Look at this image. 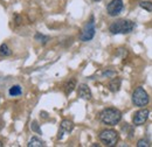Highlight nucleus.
I'll list each match as a JSON object with an SVG mask.
<instances>
[{
    "label": "nucleus",
    "instance_id": "4468645a",
    "mask_svg": "<svg viewBox=\"0 0 152 147\" xmlns=\"http://www.w3.org/2000/svg\"><path fill=\"white\" fill-rule=\"evenodd\" d=\"M22 93V90H21V87L19 85H13L11 89H10V95L15 97V96H20Z\"/></svg>",
    "mask_w": 152,
    "mask_h": 147
},
{
    "label": "nucleus",
    "instance_id": "ddd939ff",
    "mask_svg": "<svg viewBox=\"0 0 152 147\" xmlns=\"http://www.w3.org/2000/svg\"><path fill=\"white\" fill-rule=\"evenodd\" d=\"M11 54H12V52H11V49L8 48V46H7L6 43H2V44L0 46V55L10 56Z\"/></svg>",
    "mask_w": 152,
    "mask_h": 147
},
{
    "label": "nucleus",
    "instance_id": "9d476101",
    "mask_svg": "<svg viewBox=\"0 0 152 147\" xmlns=\"http://www.w3.org/2000/svg\"><path fill=\"white\" fill-rule=\"evenodd\" d=\"M75 88H76V79L75 78H72V79H69V81L66 83V85H64V93H66L67 96H69L72 92L74 91Z\"/></svg>",
    "mask_w": 152,
    "mask_h": 147
},
{
    "label": "nucleus",
    "instance_id": "423d86ee",
    "mask_svg": "<svg viewBox=\"0 0 152 147\" xmlns=\"http://www.w3.org/2000/svg\"><path fill=\"white\" fill-rule=\"evenodd\" d=\"M124 8L122 0H111L107 6V12L110 17H117Z\"/></svg>",
    "mask_w": 152,
    "mask_h": 147
},
{
    "label": "nucleus",
    "instance_id": "f8f14e48",
    "mask_svg": "<svg viewBox=\"0 0 152 147\" xmlns=\"http://www.w3.org/2000/svg\"><path fill=\"white\" fill-rule=\"evenodd\" d=\"M27 146L28 147H42V146H45V143H43L41 139H39L38 137H33V138L28 141Z\"/></svg>",
    "mask_w": 152,
    "mask_h": 147
},
{
    "label": "nucleus",
    "instance_id": "6ab92c4d",
    "mask_svg": "<svg viewBox=\"0 0 152 147\" xmlns=\"http://www.w3.org/2000/svg\"><path fill=\"white\" fill-rule=\"evenodd\" d=\"M41 117L42 118H47V113L46 112H41Z\"/></svg>",
    "mask_w": 152,
    "mask_h": 147
},
{
    "label": "nucleus",
    "instance_id": "9b49d317",
    "mask_svg": "<svg viewBox=\"0 0 152 147\" xmlns=\"http://www.w3.org/2000/svg\"><path fill=\"white\" fill-rule=\"evenodd\" d=\"M74 129V124H73V122H70V120H68V119H64V120H62L61 122V130H63L64 132H72Z\"/></svg>",
    "mask_w": 152,
    "mask_h": 147
},
{
    "label": "nucleus",
    "instance_id": "dca6fc26",
    "mask_svg": "<svg viewBox=\"0 0 152 147\" xmlns=\"http://www.w3.org/2000/svg\"><path fill=\"white\" fill-rule=\"evenodd\" d=\"M139 6L143 9L148 11V12H152V2H150V1H140L139 2Z\"/></svg>",
    "mask_w": 152,
    "mask_h": 147
},
{
    "label": "nucleus",
    "instance_id": "7ed1b4c3",
    "mask_svg": "<svg viewBox=\"0 0 152 147\" xmlns=\"http://www.w3.org/2000/svg\"><path fill=\"white\" fill-rule=\"evenodd\" d=\"M131 99H132V104L134 106H140V108L146 106L150 102V97H149L148 92L145 91L142 87H138L133 90Z\"/></svg>",
    "mask_w": 152,
    "mask_h": 147
},
{
    "label": "nucleus",
    "instance_id": "f257e3e1",
    "mask_svg": "<svg viewBox=\"0 0 152 147\" xmlns=\"http://www.w3.org/2000/svg\"><path fill=\"white\" fill-rule=\"evenodd\" d=\"M99 119L105 125L115 126L121 122L122 112L118 109H115V108H108V109H104L99 113Z\"/></svg>",
    "mask_w": 152,
    "mask_h": 147
},
{
    "label": "nucleus",
    "instance_id": "20e7f679",
    "mask_svg": "<svg viewBox=\"0 0 152 147\" xmlns=\"http://www.w3.org/2000/svg\"><path fill=\"white\" fill-rule=\"evenodd\" d=\"M99 140L105 146H115L118 141V133L115 130H104L99 133Z\"/></svg>",
    "mask_w": 152,
    "mask_h": 147
},
{
    "label": "nucleus",
    "instance_id": "a211bd4d",
    "mask_svg": "<svg viewBox=\"0 0 152 147\" xmlns=\"http://www.w3.org/2000/svg\"><path fill=\"white\" fill-rule=\"evenodd\" d=\"M137 146L138 147H149L150 146V144H149L148 140H145V139H140V140H138Z\"/></svg>",
    "mask_w": 152,
    "mask_h": 147
},
{
    "label": "nucleus",
    "instance_id": "0eeeda50",
    "mask_svg": "<svg viewBox=\"0 0 152 147\" xmlns=\"http://www.w3.org/2000/svg\"><path fill=\"white\" fill-rule=\"evenodd\" d=\"M149 114H150V111L148 109H142V110L137 111L134 114H133L132 118V123L133 125L136 126H140V125H144L149 118Z\"/></svg>",
    "mask_w": 152,
    "mask_h": 147
},
{
    "label": "nucleus",
    "instance_id": "f03ea898",
    "mask_svg": "<svg viewBox=\"0 0 152 147\" xmlns=\"http://www.w3.org/2000/svg\"><path fill=\"white\" fill-rule=\"evenodd\" d=\"M134 28V22L130 20H117L113 22L109 27V31L113 34H128L131 33Z\"/></svg>",
    "mask_w": 152,
    "mask_h": 147
},
{
    "label": "nucleus",
    "instance_id": "39448f33",
    "mask_svg": "<svg viewBox=\"0 0 152 147\" xmlns=\"http://www.w3.org/2000/svg\"><path fill=\"white\" fill-rule=\"evenodd\" d=\"M95 21H94V17H91L90 20H89V22L84 26V28H83V31H82V33L80 35L81 41H83V42L90 41L93 37L95 36Z\"/></svg>",
    "mask_w": 152,
    "mask_h": 147
},
{
    "label": "nucleus",
    "instance_id": "aec40b11",
    "mask_svg": "<svg viewBox=\"0 0 152 147\" xmlns=\"http://www.w3.org/2000/svg\"><path fill=\"white\" fill-rule=\"evenodd\" d=\"M93 1H96V2H97V1H101V0H93Z\"/></svg>",
    "mask_w": 152,
    "mask_h": 147
},
{
    "label": "nucleus",
    "instance_id": "1a4fd4ad",
    "mask_svg": "<svg viewBox=\"0 0 152 147\" xmlns=\"http://www.w3.org/2000/svg\"><path fill=\"white\" fill-rule=\"evenodd\" d=\"M121 84H122V79L119 77H117V78H114V79H111L109 82L108 88L111 92H117L121 89Z\"/></svg>",
    "mask_w": 152,
    "mask_h": 147
},
{
    "label": "nucleus",
    "instance_id": "2eb2a0df",
    "mask_svg": "<svg viewBox=\"0 0 152 147\" xmlns=\"http://www.w3.org/2000/svg\"><path fill=\"white\" fill-rule=\"evenodd\" d=\"M34 37H35V40H37V41H39V42H41L42 44H46V43H47V42L49 41V39H50L49 36L42 35V34H40V33H37V34H35V36H34Z\"/></svg>",
    "mask_w": 152,
    "mask_h": 147
},
{
    "label": "nucleus",
    "instance_id": "6e6552de",
    "mask_svg": "<svg viewBox=\"0 0 152 147\" xmlns=\"http://www.w3.org/2000/svg\"><path fill=\"white\" fill-rule=\"evenodd\" d=\"M77 93H78V97H81L82 99H86V100H89L93 97L91 91L87 84H80L78 89H77Z\"/></svg>",
    "mask_w": 152,
    "mask_h": 147
},
{
    "label": "nucleus",
    "instance_id": "f3484780",
    "mask_svg": "<svg viewBox=\"0 0 152 147\" xmlns=\"http://www.w3.org/2000/svg\"><path fill=\"white\" fill-rule=\"evenodd\" d=\"M31 129H32V131H34V132H37V133H39V134H41V130H40V127H39V124L38 122H32V124H31Z\"/></svg>",
    "mask_w": 152,
    "mask_h": 147
},
{
    "label": "nucleus",
    "instance_id": "412c9836",
    "mask_svg": "<svg viewBox=\"0 0 152 147\" xmlns=\"http://www.w3.org/2000/svg\"><path fill=\"white\" fill-rule=\"evenodd\" d=\"M1 146H2V144H1V141H0V147H1Z\"/></svg>",
    "mask_w": 152,
    "mask_h": 147
}]
</instances>
